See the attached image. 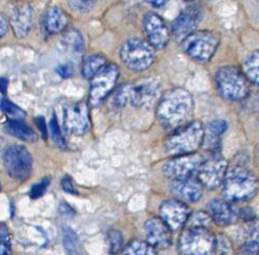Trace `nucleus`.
Returning <instances> with one entry per match:
<instances>
[{"instance_id":"obj_1","label":"nucleus","mask_w":259,"mask_h":255,"mask_svg":"<svg viewBox=\"0 0 259 255\" xmlns=\"http://www.w3.org/2000/svg\"><path fill=\"white\" fill-rule=\"evenodd\" d=\"M193 107L190 92L184 88H172L162 97L157 109V119L163 129L176 130L191 117Z\"/></svg>"},{"instance_id":"obj_2","label":"nucleus","mask_w":259,"mask_h":255,"mask_svg":"<svg viewBox=\"0 0 259 255\" xmlns=\"http://www.w3.org/2000/svg\"><path fill=\"white\" fill-rule=\"evenodd\" d=\"M222 194L227 201L243 202L252 199L258 191V181L253 174L242 167L227 171L222 181Z\"/></svg>"},{"instance_id":"obj_3","label":"nucleus","mask_w":259,"mask_h":255,"mask_svg":"<svg viewBox=\"0 0 259 255\" xmlns=\"http://www.w3.org/2000/svg\"><path fill=\"white\" fill-rule=\"evenodd\" d=\"M205 131L198 121L179 126L165 142L166 152L172 156L195 153L203 144Z\"/></svg>"},{"instance_id":"obj_4","label":"nucleus","mask_w":259,"mask_h":255,"mask_svg":"<svg viewBox=\"0 0 259 255\" xmlns=\"http://www.w3.org/2000/svg\"><path fill=\"white\" fill-rule=\"evenodd\" d=\"M219 95L226 100H243L250 94V82L245 75L234 66L220 68L215 75Z\"/></svg>"},{"instance_id":"obj_5","label":"nucleus","mask_w":259,"mask_h":255,"mask_svg":"<svg viewBox=\"0 0 259 255\" xmlns=\"http://www.w3.org/2000/svg\"><path fill=\"white\" fill-rule=\"evenodd\" d=\"M184 52L198 63H207L216 53L219 44V34L213 31H194L182 41Z\"/></svg>"},{"instance_id":"obj_6","label":"nucleus","mask_w":259,"mask_h":255,"mask_svg":"<svg viewBox=\"0 0 259 255\" xmlns=\"http://www.w3.org/2000/svg\"><path fill=\"white\" fill-rule=\"evenodd\" d=\"M215 239V234L208 227L186 226L179 239V251L186 255L213 254Z\"/></svg>"},{"instance_id":"obj_7","label":"nucleus","mask_w":259,"mask_h":255,"mask_svg":"<svg viewBox=\"0 0 259 255\" xmlns=\"http://www.w3.org/2000/svg\"><path fill=\"white\" fill-rule=\"evenodd\" d=\"M123 64L135 72H143L151 67L156 59L155 48L141 38L128 39L121 49Z\"/></svg>"},{"instance_id":"obj_8","label":"nucleus","mask_w":259,"mask_h":255,"mask_svg":"<svg viewBox=\"0 0 259 255\" xmlns=\"http://www.w3.org/2000/svg\"><path fill=\"white\" fill-rule=\"evenodd\" d=\"M4 164L9 175L19 181H26L31 175L33 159L29 150L22 145H11L4 153Z\"/></svg>"},{"instance_id":"obj_9","label":"nucleus","mask_w":259,"mask_h":255,"mask_svg":"<svg viewBox=\"0 0 259 255\" xmlns=\"http://www.w3.org/2000/svg\"><path fill=\"white\" fill-rule=\"evenodd\" d=\"M120 77V69L114 64H106L91 78L90 102L92 105H99L114 89Z\"/></svg>"},{"instance_id":"obj_10","label":"nucleus","mask_w":259,"mask_h":255,"mask_svg":"<svg viewBox=\"0 0 259 255\" xmlns=\"http://www.w3.org/2000/svg\"><path fill=\"white\" fill-rule=\"evenodd\" d=\"M63 122L65 130L74 136H83L89 132L91 120L89 107L86 103L68 104L64 107Z\"/></svg>"},{"instance_id":"obj_11","label":"nucleus","mask_w":259,"mask_h":255,"mask_svg":"<svg viewBox=\"0 0 259 255\" xmlns=\"http://www.w3.org/2000/svg\"><path fill=\"white\" fill-rule=\"evenodd\" d=\"M228 171V162L220 154L214 153L208 159L203 160L198 168L197 179L203 188L216 189L222 183Z\"/></svg>"},{"instance_id":"obj_12","label":"nucleus","mask_w":259,"mask_h":255,"mask_svg":"<svg viewBox=\"0 0 259 255\" xmlns=\"http://www.w3.org/2000/svg\"><path fill=\"white\" fill-rule=\"evenodd\" d=\"M204 159L199 154H186L175 156L174 159L163 165V174L169 179H182L193 176Z\"/></svg>"},{"instance_id":"obj_13","label":"nucleus","mask_w":259,"mask_h":255,"mask_svg":"<svg viewBox=\"0 0 259 255\" xmlns=\"http://www.w3.org/2000/svg\"><path fill=\"white\" fill-rule=\"evenodd\" d=\"M161 91V84L155 77L141 80L139 84H129V103L137 108L148 107L155 103Z\"/></svg>"},{"instance_id":"obj_14","label":"nucleus","mask_w":259,"mask_h":255,"mask_svg":"<svg viewBox=\"0 0 259 255\" xmlns=\"http://www.w3.org/2000/svg\"><path fill=\"white\" fill-rule=\"evenodd\" d=\"M191 213V208L178 199L165 200L160 206V218L171 231L183 228Z\"/></svg>"},{"instance_id":"obj_15","label":"nucleus","mask_w":259,"mask_h":255,"mask_svg":"<svg viewBox=\"0 0 259 255\" xmlns=\"http://www.w3.org/2000/svg\"><path fill=\"white\" fill-rule=\"evenodd\" d=\"M201 9L198 6H191L186 8L171 24L170 34L174 39L181 42L191 33L196 31L200 20H201Z\"/></svg>"},{"instance_id":"obj_16","label":"nucleus","mask_w":259,"mask_h":255,"mask_svg":"<svg viewBox=\"0 0 259 255\" xmlns=\"http://www.w3.org/2000/svg\"><path fill=\"white\" fill-rule=\"evenodd\" d=\"M143 26L147 41L152 47L155 49L166 47L170 38V32L161 16L152 12L147 13L143 19Z\"/></svg>"},{"instance_id":"obj_17","label":"nucleus","mask_w":259,"mask_h":255,"mask_svg":"<svg viewBox=\"0 0 259 255\" xmlns=\"http://www.w3.org/2000/svg\"><path fill=\"white\" fill-rule=\"evenodd\" d=\"M170 191L178 200L195 203L201 199L203 194V185L197 178L191 176L174 180Z\"/></svg>"},{"instance_id":"obj_18","label":"nucleus","mask_w":259,"mask_h":255,"mask_svg":"<svg viewBox=\"0 0 259 255\" xmlns=\"http://www.w3.org/2000/svg\"><path fill=\"white\" fill-rule=\"evenodd\" d=\"M146 241L156 250L165 249L171 245V230L164 224L161 218H151L145 226Z\"/></svg>"},{"instance_id":"obj_19","label":"nucleus","mask_w":259,"mask_h":255,"mask_svg":"<svg viewBox=\"0 0 259 255\" xmlns=\"http://www.w3.org/2000/svg\"><path fill=\"white\" fill-rule=\"evenodd\" d=\"M9 25L13 29L15 36L25 37L33 25V10L28 4H18L11 9Z\"/></svg>"},{"instance_id":"obj_20","label":"nucleus","mask_w":259,"mask_h":255,"mask_svg":"<svg viewBox=\"0 0 259 255\" xmlns=\"http://www.w3.org/2000/svg\"><path fill=\"white\" fill-rule=\"evenodd\" d=\"M206 210L210 219L219 226L226 227L236 222V214L227 200L213 199L207 204Z\"/></svg>"},{"instance_id":"obj_21","label":"nucleus","mask_w":259,"mask_h":255,"mask_svg":"<svg viewBox=\"0 0 259 255\" xmlns=\"http://www.w3.org/2000/svg\"><path fill=\"white\" fill-rule=\"evenodd\" d=\"M69 15L58 7L50 8L44 16V28L49 34L63 32L69 25Z\"/></svg>"},{"instance_id":"obj_22","label":"nucleus","mask_w":259,"mask_h":255,"mask_svg":"<svg viewBox=\"0 0 259 255\" xmlns=\"http://www.w3.org/2000/svg\"><path fill=\"white\" fill-rule=\"evenodd\" d=\"M4 131L11 137L17 138L21 141L31 142V143L37 141V135L35 134V132L31 129V127H29L26 123L21 122L20 120L10 119L4 125Z\"/></svg>"},{"instance_id":"obj_23","label":"nucleus","mask_w":259,"mask_h":255,"mask_svg":"<svg viewBox=\"0 0 259 255\" xmlns=\"http://www.w3.org/2000/svg\"><path fill=\"white\" fill-rule=\"evenodd\" d=\"M64 49L72 54H81L85 50V41L81 34L76 30H70L62 38Z\"/></svg>"},{"instance_id":"obj_24","label":"nucleus","mask_w":259,"mask_h":255,"mask_svg":"<svg viewBox=\"0 0 259 255\" xmlns=\"http://www.w3.org/2000/svg\"><path fill=\"white\" fill-rule=\"evenodd\" d=\"M106 64H108V62L104 55H101V54L89 55L83 62V66H81V73H83L84 77L91 79L92 76L96 75Z\"/></svg>"},{"instance_id":"obj_25","label":"nucleus","mask_w":259,"mask_h":255,"mask_svg":"<svg viewBox=\"0 0 259 255\" xmlns=\"http://www.w3.org/2000/svg\"><path fill=\"white\" fill-rule=\"evenodd\" d=\"M258 63H259V53L258 51L252 52L250 55L246 56V59L243 62L242 69H243V74L245 77L249 79V82L258 85Z\"/></svg>"},{"instance_id":"obj_26","label":"nucleus","mask_w":259,"mask_h":255,"mask_svg":"<svg viewBox=\"0 0 259 255\" xmlns=\"http://www.w3.org/2000/svg\"><path fill=\"white\" fill-rule=\"evenodd\" d=\"M123 254L126 255H154L157 254V250L150 246L147 241L134 240L123 248Z\"/></svg>"},{"instance_id":"obj_27","label":"nucleus","mask_w":259,"mask_h":255,"mask_svg":"<svg viewBox=\"0 0 259 255\" xmlns=\"http://www.w3.org/2000/svg\"><path fill=\"white\" fill-rule=\"evenodd\" d=\"M0 109L12 120H20L26 115L25 111L7 98H4L0 101Z\"/></svg>"},{"instance_id":"obj_28","label":"nucleus","mask_w":259,"mask_h":255,"mask_svg":"<svg viewBox=\"0 0 259 255\" xmlns=\"http://www.w3.org/2000/svg\"><path fill=\"white\" fill-rule=\"evenodd\" d=\"M64 246L70 254H75L78 248V237L70 228L64 229Z\"/></svg>"},{"instance_id":"obj_29","label":"nucleus","mask_w":259,"mask_h":255,"mask_svg":"<svg viewBox=\"0 0 259 255\" xmlns=\"http://www.w3.org/2000/svg\"><path fill=\"white\" fill-rule=\"evenodd\" d=\"M49 129H50L51 138H52L53 142L55 143V145H57L61 148H66V140H65L64 136L62 135L61 129H60V126H58L57 120L55 118V114H53V118L50 121Z\"/></svg>"},{"instance_id":"obj_30","label":"nucleus","mask_w":259,"mask_h":255,"mask_svg":"<svg viewBox=\"0 0 259 255\" xmlns=\"http://www.w3.org/2000/svg\"><path fill=\"white\" fill-rule=\"evenodd\" d=\"M69 7L78 13H88L97 5L98 0H67Z\"/></svg>"},{"instance_id":"obj_31","label":"nucleus","mask_w":259,"mask_h":255,"mask_svg":"<svg viewBox=\"0 0 259 255\" xmlns=\"http://www.w3.org/2000/svg\"><path fill=\"white\" fill-rule=\"evenodd\" d=\"M211 222L210 217L206 212H195L191 213L190 217H188L186 226H203V227H208Z\"/></svg>"},{"instance_id":"obj_32","label":"nucleus","mask_w":259,"mask_h":255,"mask_svg":"<svg viewBox=\"0 0 259 255\" xmlns=\"http://www.w3.org/2000/svg\"><path fill=\"white\" fill-rule=\"evenodd\" d=\"M129 103V84L122 86L116 91L113 98V105L117 108H122Z\"/></svg>"},{"instance_id":"obj_33","label":"nucleus","mask_w":259,"mask_h":255,"mask_svg":"<svg viewBox=\"0 0 259 255\" xmlns=\"http://www.w3.org/2000/svg\"><path fill=\"white\" fill-rule=\"evenodd\" d=\"M108 240H109V246H110V252L116 253L119 252L123 247V235L121 232L116 230H111L108 233Z\"/></svg>"},{"instance_id":"obj_34","label":"nucleus","mask_w":259,"mask_h":255,"mask_svg":"<svg viewBox=\"0 0 259 255\" xmlns=\"http://www.w3.org/2000/svg\"><path fill=\"white\" fill-rule=\"evenodd\" d=\"M11 252V238L9 230L6 225H0V255L10 254Z\"/></svg>"},{"instance_id":"obj_35","label":"nucleus","mask_w":259,"mask_h":255,"mask_svg":"<svg viewBox=\"0 0 259 255\" xmlns=\"http://www.w3.org/2000/svg\"><path fill=\"white\" fill-rule=\"evenodd\" d=\"M50 184V179L49 178H45L41 181L35 183L31 191H30V197L32 199H37L40 198L41 196L45 195V193L48 190V187Z\"/></svg>"},{"instance_id":"obj_36","label":"nucleus","mask_w":259,"mask_h":255,"mask_svg":"<svg viewBox=\"0 0 259 255\" xmlns=\"http://www.w3.org/2000/svg\"><path fill=\"white\" fill-rule=\"evenodd\" d=\"M207 130L209 135L219 138L227 132L228 123L225 120H215L207 125Z\"/></svg>"},{"instance_id":"obj_37","label":"nucleus","mask_w":259,"mask_h":255,"mask_svg":"<svg viewBox=\"0 0 259 255\" xmlns=\"http://www.w3.org/2000/svg\"><path fill=\"white\" fill-rule=\"evenodd\" d=\"M214 252H217L218 254H231L232 253L231 242L225 235L216 236Z\"/></svg>"},{"instance_id":"obj_38","label":"nucleus","mask_w":259,"mask_h":255,"mask_svg":"<svg viewBox=\"0 0 259 255\" xmlns=\"http://www.w3.org/2000/svg\"><path fill=\"white\" fill-rule=\"evenodd\" d=\"M258 252V240L257 238L251 239L246 243H244L242 247L243 254H257Z\"/></svg>"},{"instance_id":"obj_39","label":"nucleus","mask_w":259,"mask_h":255,"mask_svg":"<svg viewBox=\"0 0 259 255\" xmlns=\"http://www.w3.org/2000/svg\"><path fill=\"white\" fill-rule=\"evenodd\" d=\"M57 73L63 78L71 77L73 75V68L70 64H64L57 68Z\"/></svg>"},{"instance_id":"obj_40","label":"nucleus","mask_w":259,"mask_h":255,"mask_svg":"<svg viewBox=\"0 0 259 255\" xmlns=\"http://www.w3.org/2000/svg\"><path fill=\"white\" fill-rule=\"evenodd\" d=\"M62 187H63L64 191L69 193V194H76L77 193V191H76V189L74 187V184H73L71 178H70L69 176H65L63 178V180H62Z\"/></svg>"},{"instance_id":"obj_41","label":"nucleus","mask_w":259,"mask_h":255,"mask_svg":"<svg viewBox=\"0 0 259 255\" xmlns=\"http://www.w3.org/2000/svg\"><path fill=\"white\" fill-rule=\"evenodd\" d=\"M36 124H37V126H38L39 131L41 132L42 138L46 140V139H47V135H48V127L46 126V121H45L44 117H38V118L36 119Z\"/></svg>"},{"instance_id":"obj_42","label":"nucleus","mask_w":259,"mask_h":255,"mask_svg":"<svg viewBox=\"0 0 259 255\" xmlns=\"http://www.w3.org/2000/svg\"><path fill=\"white\" fill-rule=\"evenodd\" d=\"M8 28H9L8 19L2 13H0V38L6 35Z\"/></svg>"},{"instance_id":"obj_43","label":"nucleus","mask_w":259,"mask_h":255,"mask_svg":"<svg viewBox=\"0 0 259 255\" xmlns=\"http://www.w3.org/2000/svg\"><path fill=\"white\" fill-rule=\"evenodd\" d=\"M145 2L152 8L159 9V8H162L165 6L168 3V0H145Z\"/></svg>"},{"instance_id":"obj_44","label":"nucleus","mask_w":259,"mask_h":255,"mask_svg":"<svg viewBox=\"0 0 259 255\" xmlns=\"http://www.w3.org/2000/svg\"><path fill=\"white\" fill-rule=\"evenodd\" d=\"M8 84H9V80L7 78H0V92L2 94H6L7 89H8Z\"/></svg>"},{"instance_id":"obj_45","label":"nucleus","mask_w":259,"mask_h":255,"mask_svg":"<svg viewBox=\"0 0 259 255\" xmlns=\"http://www.w3.org/2000/svg\"><path fill=\"white\" fill-rule=\"evenodd\" d=\"M185 2H192V0H185Z\"/></svg>"}]
</instances>
